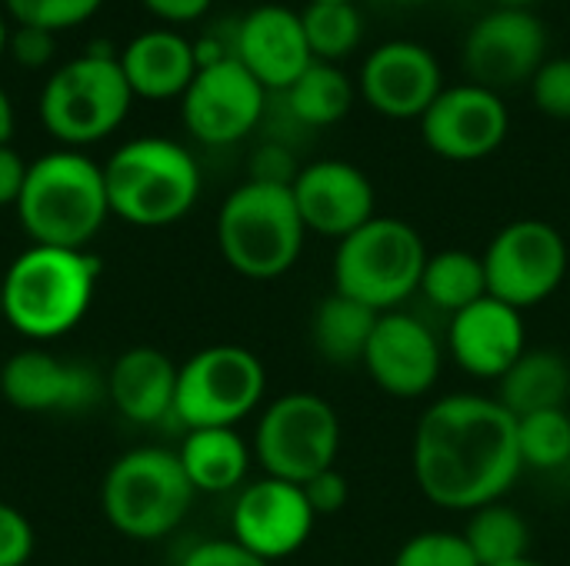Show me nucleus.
<instances>
[{
  "mask_svg": "<svg viewBox=\"0 0 570 566\" xmlns=\"http://www.w3.org/2000/svg\"><path fill=\"white\" fill-rule=\"evenodd\" d=\"M411 470L421 494L441 510L474 514L504 500L524 470L518 420L498 404V397H441L414 427Z\"/></svg>",
  "mask_w": 570,
  "mask_h": 566,
  "instance_id": "nucleus-1",
  "label": "nucleus"
},
{
  "mask_svg": "<svg viewBox=\"0 0 570 566\" xmlns=\"http://www.w3.org/2000/svg\"><path fill=\"white\" fill-rule=\"evenodd\" d=\"M104 264L90 250L30 244L0 274L3 324L33 344L60 340L87 317Z\"/></svg>",
  "mask_w": 570,
  "mask_h": 566,
  "instance_id": "nucleus-2",
  "label": "nucleus"
},
{
  "mask_svg": "<svg viewBox=\"0 0 570 566\" xmlns=\"http://www.w3.org/2000/svg\"><path fill=\"white\" fill-rule=\"evenodd\" d=\"M13 210L30 244L87 250L110 220L104 167L83 150H50L30 160Z\"/></svg>",
  "mask_w": 570,
  "mask_h": 566,
  "instance_id": "nucleus-3",
  "label": "nucleus"
},
{
  "mask_svg": "<svg viewBox=\"0 0 570 566\" xmlns=\"http://www.w3.org/2000/svg\"><path fill=\"white\" fill-rule=\"evenodd\" d=\"M100 167L110 217L130 227H170L184 220L200 197V167L194 153L170 137H134Z\"/></svg>",
  "mask_w": 570,
  "mask_h": 566,
  "instance_id": "nucleus-4",
  "label": "nucleus"
},
{
  "mask_svg": "<svg viewBox=\"0 0 570 566\" xmlns=\"http://www.w3.org/2000/svg\"><path fill=\"white\" fill-rule=\"evenodd\" d=\"M307 227L287 183L244 180L217 210V247L227 267L247 280L284 277L304 250Z\"/></svg>",
  "mask_w": 570,
  "mask_h": 566,
  "instance_id": "nucleus-5",
  "label": "nucleus"
},
{
  "mask_svg": "<svg viewBox=\"0 0 570 566\" xmlns=\"http://www.w3.org/2000/svg\"><path fill=\"white\" fill-rule=\"evenodd\" d=\"M104 43L107 40H94L80 57L50 70L40 90V123L60 147H90L120 130L130 113L134 93L124 80L117 50Z\"/></svg>",
  "mask_w": 570,
  "mask_h": 566,
  "instance_id": "nucleus-6",
  "label": "nucleus"
},
{
  "mask_svg": "<svg viewBox=\"0 0 570 566\" xmlns=\"http://www.w3.org/2000/svg\"><path fill=\"white\" fill-rule=\"evenodd\" d=\"M424 237L401 217H371L364 227L337 240L334 290L377 310H401L421 290L428 264Z\"/></svg>",
  "mask_w": 570,
  "mask_h": 566,
  "instance_id": "nucleus-7",
  "label": "nucleus"
},
{
  "mask_svg": "<svg viewBox=\"0 0 570 566\" xmlns=\"http://www.w3.org/2000/svg\"><path fill=\"white\" fill-rule=\"evenodd\" d=\"M197 490L190 487L180 457L164 447H137L120 454L100 487L107 524L140 544L174 534L190 514Z\"/></svg>",
  "mask_w": 570,
  "mask_h": 566,
  "instance_id": "nucleus-8",
  "label": "nucleus"
},
{
  "mask_svg": "<svg viewBox=\"0 0 570 566\" xmlns=\"http://www.w3.org/2000/svg\"><path fill=\"white\" fill-rule=\"evenodd\" d=\"M341 450L337 410L311 390H294L271 400L254 430V457L267 477L304 487L331 470Z\"/></svg>",
  "mask_w": 570,
  "mask_h": 566,
  "instance_id": "nucleus-9",
  "label": "nucleus"
},
{
  "mask_svg": "<svg viewBox=\"0 0 570 566\" xmlns=\"http://www.w3.org/2000/svg\"><path fill=\"white\" fill-rule=\"evenodd\" d=\"M267 390L261 357L240 344H214L197 350L177 370L174 417L187 430L237 427L250 417Z\"/></svg>",
  "mask_w": 570,
  "mask_h": 566,
  "instance_id": "nucleus-10",
  "label": "nucleus"
},
{
  "mask_svg": "<svg viewBox=\"0 0 570 566\" xmlns=\"http://www.w3.org/2000/svg\"><path fill=\"white\" fill-rule=\"evenodd\" d=\"M481 260L488 274V297L524 314L561 290L568 277L570 250L554 224L521 217L491 237Z\"/></svg>",
  "mask_w": 570,
  "mask_h": 566,
  "instance_id": "nucleus-11",
  "label": "nucleus"
},
{
  "mask_svg": "<svg viewBox=\"0 0 570 566\" xmlns=\"http://www.w3.org/2000/svg\"><path fill=\"white\" fill-rule=\"evenodd\" d=\"M264 107V83L237 57L200 67L180 97L184 127L194 140L207 147H227L244 140L261 123Z\"/></svg>",
  "mask_w": 570,
  "mask_h": 566,
  "instance_id": "nucleus-12",
  "label": "nucleus"
},
{
  "mask_svg": "<svg viewBox=\"0 0 570 566\" xmlns=\"http://www.w3.org/2000/svg\"><path fill=\"white\" fill-rule=\"evenodd\" d=\"M461 60L474 83L501 90L531 83L538 67L548 60V27L531 7L488 10L464 37Z\"/></svg>",
  "mask_w": 570,
  "mask_h": 566,
  "instance_id": "nucleus-13",
  "label": "nucleus"
},
{
  "mask_svg": "<svg viewBox=\"0 0 570 566\" xmlns=\"http://www.w3.org/2000/svg\"><path fill=\"white\" fill-rule=\"evenodd\" d=\"M511 130L508 103L498 90L474 80L444 87L421 113V137L428 150L444 160L471 163L491 157Z\"/></svg>",
  "mask_w": 570,
  "mask_h": 566,
  "instance_id": "nucleus-14",
  "label": "nucleus"
},
{
  "mask_svg": "<svg viewBox=\"0 0 570 566\" xmlns=\"http://www.w3.org/2000/svg\"><path fill=\"white\" fill-rule=\"evenodd\" d=\"M0 394L23 414H87L107 397V377L83 360L30 347L0 367Z\"/></svg>",
  "mask_w": 570,
  "mask_h": 566,
  "instance_id": "nucleus-15",
  "label": "nucleus"
},
{
  "mask_svg": "<svg viewBox=\"0 0 570 566\" xmlns=\"http://www.w3.org/2000/svg\"><path fill=\"white\" fill-rule=\"evenodd\" d=\"M361 367L387 397L417 400L434 390L444 367V347L424 320L404 310H387L377 317Z\"/></svg>",
  "mask_w": 570,
  "mask_h": 566,
  "instance_id": "nucleus-16",
  "label": "nucleus"
},
{
  "mask_svg": "<svg viewBox=\"0 0 570 566\" xmlns=\"http://www.w3.org/2000/svg\"><path fill=\"white\" fill-rule=\"evenodd\" d=\"M314 524L317 517L304 490L277 477H261L247 484L237 494V504L230 514L234 540L267 564L297 554L307 544Z\"/></svg>",
  "mask_w": 570,
  "mask_h": 566,
  "instance_id": "nucleus-17",
  "label": "nucleus"
},
{
  "mask_svg": "<svg viewBox=\"0 0 570 566\" xmlns=\"http://www.w3.org/2000/svg\"><path fill=\"white\" fill-rule=\"evenodd\" d=\"M441 90H444V70L428 43L397 37L374 47L364 57L361 93L384 117L421 120V113L434 103Z\"/></svg>",
  "mask_w": 570,
  "mask_h": 566,
  "instance_id": "nucleus-18",
  "label": "nucleus"
},
{
  "mask_svg": "<svg viewBox=\"0 0 570 566\" xmlns=\"http://www.w3.org/2000/svg\"><path fill=\"white\" fill-rule=\"evenodd\" d=\"M291 193L304 227L321 237L344 240L371 217H377L371 177L347 160H314L301 167Z\"/></svg>",
  "mask_w": 570,
  "mask_h": 566,
  "instance_id": "nucleus-19",
  "label": "nucleus"
},
{
  "mask_svg": "<svg viewBox=\"0 0 570 566\" xmlns=\"http://www.w3.org/2000/svg\"><path fill=\"white\" fill-rule=\"evenodd\" d=\"M234 57L264 90H287L314 63L301 13L284 3H261L234 23Z\"/></svg>",
  "mask_w": 570,
  "mask_h": 566,
  "instance_id": "nucleus-20",
  "label": "nucleus"
},
{
  "mask_svg": "<svg viewBox=\"0 0 570 566\" xmlns=\"http://www.w3.org/2000/svg\"><path fill=\"white\" fill-rule=\"evenodd\" d=\"M528 350L524 314L484 297L448 324V354L474 380H501Z\"/></svg>",
  "mask_w": 570,
  "mask_h": 566,
  "instance_id": "nucleus-21",
  "label": "nucleus"
},
{
  "mask_svg": "<svg viewBox=\"0 0 570 566\" xmlns=\"http://www.w3.org/2000/svg\"><path fill=\"white\" fill-rule=\"evenodd\" d=\"M124 80L134 100H174L184 97L197 73L194 40L174 27H150L117 50Z\"/></svg>",
  "mask_w": 570,
  "mask_h": 566,
  "instance_id": "nucleus-22",
  "label": "nucleus"
},
{
  "mask_svg": "<svg viewBox=\"0 0 570 566\" xmlns=\"http://www.w3.org/2000/svg\"><path fill=\"white\" fill-rule=\"evenodd\" d=\"M177 364L157 347H130L107 370V400L130 424H157L174 414Z\"/></svg>",
  "mask_w": 570,
  "mask_h": 566,
  "instance_id": "nucleus-23",
  "label": "nucleus"
},
{
  "mask_svg": "<svg viewBox=\"0 0 570 566\" xmlns=\"http://www.w3.org/2000/svg\"><path fill=\"white\" fill-rule=\"evenodd\" d=\"M570 400V360L551 347L524 350L518 364L498 380V404L514 417L564 410Z\"/></svg>",
  "mask_w": 570,
  "mask_h": 566,
  "instance_id": "nucleus-24",
  "label": "nucleus"
},
{
  "mask_svg": "<svg viewBox=\"0 0 570 566\" xmlns=\"http://www.w3.org/2000/svg\"><path fill=\"white\" fill-rule=\"evenodd\" d=\"M250 447L234 427L190 430L177 450L180 467L197 494H230L250 470Z\"/></svg>",
  "mask_w": 570,
  "mask_h": 566,
  "instance_id": "nucleus-25",
  "label": "nucleus"
},
{
  "mask_svg": "<svg viewBox=\"0 0 570 566\" xmlns=\"http://www.w3.org/2000/svg\"><path fill=\"white\" fill-rule=\"evenodd\" d=\"M377 310L344 297V294H327L311 320V340L321 360L334 367H354L364 360L371 334L377 327Z\"/></svg>",
  "mask_w": 570,
  "mask_h": 566,
  "instance_id": "nucleus-26",
  "label": "nucleus"
},
{
  "mask_svg": "<svg viewBox=\"0 0 570 566\" xmlns=\"http://www.w3.org/2000/svg\"><path fill=\"white\" fill-rule=\"evenodd\" d=\"M421 294L444 314H461L471 304L488 297L484 260L468 250H441L431 254L421 274Z\"/></svg>",
  "mask_w": 570,
  "mask_h": 566,
  "instance_id": "nucleus-27",
  "label": "nucleus"
},
{
  "mask_svg": "<svg viewBox=\"0 0 570 566\" xmlns=\"http://www.w3.org/2000/svg\"><path fill=\"white\" fill-rule=\"evenodd\" d=\"M284 93L291 113L307 127H331L344 120L354 103L351 77L331 60H314Z\"/></svg>",
  "mask_w": 570,
  "mask_h": 566,
  "instance_id": "nucleus-28",
  "label": "nucleus"
},
{
  "mask_svg": "<svg viewBox=\"0 0 570 566\" xmlns=\"http://www.w3.org/2000/svg\"><path fill=\"white\" fill-rule=\"evenodd\" d=\"M461 534L481 566L514 564V560L531 557V527L504 500H494V504L468 514V524Z\"/></svg>",
  "mask_w": 570,
  "mask_h": 566,
  "instance_id": "nucleus-29",
  "label": "nucleus"
},
{
  "mask_svg": "<svg viewBox=\"0 0 570 566\" xmlns=\"http://www.w3.org/2000/svg\"><path fill=\"white\" fill-rule=\"evenodd\" d=\"M314 60H341L364 37V17L354 0H314L301 10Z\"/></svg>",
  "mask_w": 570,
  "mask_h": 566,
  "instance_id": "nucleus-30",
  "label": "nucleus"
},
{
  "mask_svg": "<svg viewBox=\"0 0 570 566\" xmlns=\"http://www.w3.org/2000/svg\"><path fill=\"white\" fill-rule=\"evenodd\" d=\"M521 464L531 470H561L570 464V410H541L518 420Z\"/></svg>",
  "mask_w": 570,
  "mask_h": 566,
  "instance_id": "nucleus-31",
  "label": "nucleus"
},
{
  "mask_svg": "<svg viewBox=\"0 0 570 566\" xmlns=\"http://www.w3.org/2000/svg\"><path fill=\"white\" fill-rule=\"evenodd\" d=\"M100 7L104 0H3L7 17H13L23 27H40L50 33L87 23Z\"/></svg>",
  "mask_w": 570,
  "mask_h": 566,
  "instance_id": "nucleus-32",
  "label": "nucleus"
},
{
  "mask_svg": "<svg viewBox=\"0 0 570 566\" xmlns=\"http://www.w3.org/2000/svg\"><path fill=\"white\" fill-rule=\"evenodd\" d=\"M391 566H481L458 530H421L401 544Z\"/></svg>",
  "mask_w": 570,
  "mask_h": 566,
  "instance_id": "nucleus-33",
  "label": "nucleus"
},
{
  "mask_svg": "<svg viewBox=\"0 0 570 566\" xmlns=\"http://www.w3.org/2000/svg\"><path fill=\"white\" fill-rule=\"evenodd\" d=\"M534 107L548 117L570 120V57H548L531 77Z\"/></svg>",
  "mask_w": 570,
  "mask_h": 566,
  "instance_id": "nucleus-34",
  "label": "nucleus"
},
{
  "mask_svg": "<svg viewBox=\"0 0 570 566\" xmlns=\"http://www.w3.org/2000/svg\"><path fill=\"white\" fill-rule=\"evenodd\" d=\"M33 554V527L30 520L0 500V566H23Z\"/></svg>",
  "mask_w": 570,
  "mask_h": 566,
  "instance_id": "nucleus-35",
  "label": "nucleus"
},
{
  "mask_svg": "<svg viewBox=\"0 0 570 566\" xmlns=\"http://www.w3.org/2000/svg\"><path fill=\"white\" fill-rule=\"evenodd\" d=\"M53 37H57V33H50V30L17 23V27L10 30L7 57H10L13 63L27 67V70H43V67H50V60H53V53H57Z\"/></svg>",
  "mask_w": 570,
  "mask_h": 566,
  "instance_id": "nucleus-36",
  "label": "nucleus"
},
{
  "mask_svg": "<svg viewBox=\"0 0 570 566\" xmlns=\"http://www.w3.org/2000/svg\"><path fill=\"white\" fill-rule=\"evenodd\" d=\"M301 490H304V497H307V504H311V510H314V517H317V520H321V517H334V514H341V510L347 507V500H351L347 477H344L337 467H331V470H324V474L311 477Z\"/></svg>",
  "mask_w": 570,
  "mask_h": 566,
  "instance_id": "nucleus-37",
  "label": "nucleus"
},
{
  "mask_svg": "<svg viewBox=\"0 0 570 566\" xmlns=\"http://www.w3.org/2000/svg\"><path fill=\"white\" fill-rule=\"evenodd\" d=\"M180 566H271L261 560L257 554H250L247 547H240L234 537L230 540H204L197 544Z\"/></svg>",
  "mask_w": 570,
  "mask_h": 566,
  "instance_id": "nucleus-38",
  "label": "nucleus"
},
{
  "mask_svg": "<svg viewBox=\"0 0 570 566\" xmlns=\"http://www.w3.org/2000/svg\"><path fill=\"white\" fill-rule=\"evenodd\" d=\"M297 177V167H294V157L284 150V147H261L257 157H254V173L250 180H267V183H294Z\"/></svg>",
  "mask_w": 570,
  "mask_h": 566,
  "instance_id": "nucleus-39",
  "label": "nucleus"
},
{
  "mask_svg": "<svg viewBox=\"0 0 570 566\" xmlns=\"http://www.w3.org/2000/svg\"><path fill=\"white\" fill-rule=\"evenodd\" d=\"M27 167L30 163L10 143L0 147V207H17L23 180H27Z\"/></svg>",
  "mask_w": 570,
  "mask_h": 566,
  "instance_id": "nucleus-40",
  "label": "nucleus"
},
{
  "mask_svg": "<svg viewBox=\"0 0 570 566\" xmlns=\"http://www.w3.org/2000/svg\"><path fill=\"white\" fill-rule=\"evenodd\" d=\"M147 13H154L157 20H164L167 27H180V23H194L200 20L214 0H140Z\"/></svg>",
  "mask_w": 570,
  "mask_h": 566,
  "instance_id": "nucleus-41",
  "label": "nucleus"
},
{
  "mask_svg": "<svg viewBox=\"0 0 570 566\" xmlns=\"http://www.w3.org/2000/svg\"><path fill=\"white\" fill-rule=\"evenodd\" d=\"M10 137H13V103H10L7 90L0 87V147L10 143Z\"/></svg>",
  "mask_w": 570,
  "mask_h": 566,
  "instance_id": "nucleus-42",
  "label": "nucleus"
},
{
  "mask_svg": "<svg viewBox=\"0 0 570 566\" xmlns=\"http://www.w3.org/2000/svg\"><path fill=\"white\" fill-rule=\"evenodd\" d=\"M7 43H10V23H7V13L0 10V60L7 57Z\"/></svg>",
  "mask_w": 570,
  "mask_h": 566,
  "instance_id": "nucleus-43",
  "label": "nucleus"
},
{
  "mask_svg": "<svg viewBox=\"0 0 570 566\" xmlns=\"http://www.w3.org/2000/svg\"><path fill=\"white\" fill-rule=\"evenodd\" d=\"M538 0H498V7H531Z\"/></svg>",
  "mask_w": 570,
  "mask_h": 566,
  "instance_id": "nucleus-44",
  "label": "nucleus"
},
{
  "mask_svg": "<svg viewBox=\"0 0 570 566\" xmlns=\"http://www.w3.org/2000/svg\"><path fill=\"white\" fill-rule=\"evenodd\" d=\"M501 566H548V564H541V560H534V557H524V560H514V564H501Z\"/></svg>",
  "mask_w": 570,
  "mask_h": 566,
  "instance_id": "nucleus-45",
  "label": "nucleus"
},
{
  "mask_svg": "<svg viewBox=\"0 0 570 566\" xmlns=\"http://www.w3.org/2000/svg\"><path fill=\"white\" fill-rule=\"evenodd\" d=\"M0 320H3V284H0Z\"/></svg>",
  "mask_w": 570,
  "mask_h": 566,
  "instance_id": "nucleus-46",
  "label": "nucleus"
},
{
  "mask_svg": "<svg viewBox=\"0 0 570 566\" xmlns=\"http://www.w3.org/2000/svg\"><path fill=\"white\" fill-rule=\"evenodd\" d=\"M404 3H424V0H404Z\"/></svg>",
  "mask_w": 570,
  "mask_h": 566,
  "instance_id": "nucleus-47",
  "label": "nucleus"
},
{
  "mask_svg": "<svg viewBox=\"0 0 570 566\" xmlns=\"http://www.w3.org/2000/svg\"><path fill=\"white\" fill-rule=\"evenodd\" d=\"M307 3H314V0H307Z\"/></svg>",
  "mask_w": 570,
  "mask_h": 566,
  "instance_id": "nucleus-48",
  "label": "nucleus"
}]
</instances>
